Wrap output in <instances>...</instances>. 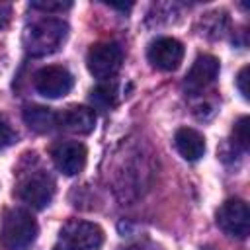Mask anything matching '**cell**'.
<instances>
[{"label":"cell","mask_w":250,"mask_h":250,"mask_svg":"<svg viewBox=\"0 0 250 250\" xmlns=\"http://www.w3.org/2000/svg\"><path fill=\"white\" fill-rule=\"evenodd\" d=\"M68 25L59 18H43L23 31V47L31 57H47L57 53L66 41Z\"/></svg>","instance_id":"obj_1"},{"label":"cell","mask_w":250,"mask_h":250,"mask_svg":"<svg viewBox=\"0 0 250 250\" xmlns=\"http://www.w3.org/2000/svg\"><path fill=\"white\" fill-rule=\"evenodd\" d=\"M37 236V223L25 209L6 211L0 227V240L8 250H25Z\"/></svg>","instance_id":"obj_2"},{"label":"cell","mask_w":250,"mask_h":250,"mask_svg":"<svg viewBox=\"0 0 250 250\" xmlns=\"http://www.w3.org/2000/svg\"><path fill=\"white\" fill-rule=\"evenodd\" d=\"M104 244V230L90 221L72 219L62 225L53 250H100Z\"/></svg>","instance_id":"obj_3"},{"label":"cell","mask_w":250,"mask_h":250,"mask_svg":"<svg viewBox=\"0 0 250 250\" xmlns=\"http://www.w3.org/2000/svg\"><path fill=\"white\" fill-rule=\"evenodd\" d=\"M123 62V51L119 43L115 41H105V43H96L90 47L86 55V66L92 76L100 80H107L117 74Z\"/></svg>","instance_id":"obj_4"},{"label":"cell","mask_w":250,"mask_h":250,"mask_svg":"<svg viewBox=\"0 0 250 250\" xmlns=\"http://www.w3.org/2000/svg\"><path fill=\"white\" fill-rule=\"evenodd\" d=\"M219 229L234 238H246L250 232V211L242 199H227L217 211Z\"/></svg>","instance_id":"obj_5"},{"label":"cell","mask_w":250,"mask_h":250,"mask_svg":"<svg viewBox=\"0 0 250 250\" xmlns=\"http://www.w3.org/2000/svg\"><path fill=\"white\" fill-rule=\"evenodd\" d=\"M72 84H74V78L72 74L64 68V66H59V64H49V66H43L35 72L33 76V86L35 90L45 96V98H61V96H66L70 90H72Z\"/></svg>","instance_id":"obj_6"},{"label":"cell","mask_w":250,"mask_h":250,"mask_svg":"<svg viewBox=\"0 0 250 250\" xmlns=\"http://www.w3.org/2000/svg\"><path fill=\"white\" fill-rule=\"evenodd\" d=\"M18 195L23 203H27L33 209H45L53 195H55V182L51 180V176L37 172L31 174L29 178H25L18 189Z\"/></svg>","instance_id":"obj_7"},{"label":"cell","mask_w":250,"mask_h":250,"mask_svg":"<svg viewBox=\"0 0 250 250\" xmlns=\"http://www.w3.org/2000/svg\"><path fill=\"white\" fill-rule=\"evenodd\" d=\"M148 62L164 72H172L182 64L184 59V45L174 37H160L150 43L148 47Z\"/></svg>","instance_id":"obj_8"},{"label":"cell","mask_w":250,"mask_h":250,"mask_svg":"<svg viewBox=\"0 0 250 250\" xmlns=\"http://www.w3.org/2000/svg\"><path fill=\"white\" fill-rule=\"evenodd\" d=\"M51 156L59 172H62L64 176H76L86 166L88 150L78 141H64L53 148Z\"/></svg>","instance_id":"obj_9"},{"label":"cell","mask_w":250,"mask_h":250,"mask_svg":"<svg viewBox=\"0 0 250 250\" xmlns=\"http://www.w3.org/2000/svg\"><path fill=\"white\" fill-rule=\"evenodd\" d=\"M217 74H219V61H217V57H213V55H199L193 61L191 68L188 70L184 86H186L188 92L195 94V92L207 88L217 78Z\"/></svg>","instance_id":"obj_10"},{"label":"cell","mask_w":250,"mask_h":250,"mask_svg":"<svg viewBox=\"0 0 250 250\" xmlns=\"http://www.w3.org/2000/svg\"><path fill=\"white\" fill-rule=\"evenodd\" d=\"M59 125L70 133L88 135L96 127V113L86 105H70L59 113Z\"/></svg>","instance_id":"obj_11"},{"label":"cell","mask_w":250,"mask_h":250,"mask_svg":"<svg viewBox=\"0 0 250 250\" xmlns=\"http://www.w3.org/2000/svg\"><path fill=\"white\" fill-rule=\"evenodd\" d=\"M174 146L182 154V158L195 162L205 154V139L199 131L191 127H182L174 135Z\"/></svg>","instance_id":"obj_12"},{"label":"cell","mask_w":250,"mask_h":250,"mask_svg":"<svg viewBox=\"0 0 250 250\" xmlns=\"http://www.w3.org/2000/svg\"><path fill=\"white\" fill-rule=\"evenodd\" d=\"M23 121L37 133H49L59 125V113L45 105H27L23 109Z\"/></svg>","instance_id":"obj_13"},{"label":"cell","mask_w":250,"mask_h":250,"mask_svg":"<svg viewBox=\"0 0 250 250\" xmlns=\"http://www.w3.org/2000/svg\"><path fill=\"white\" fill-rule=\"evenodd\" d=\"M232 139H234L232 143H234L238 148H242V150L248 148V145H250V137H248V117H246V115L240 117V119L234 123Z\"/></svg>","instance_id":"obj_14"},{"label":"cell","mask_w":250,"mask_h":250,"mask_svg":"<svg viewBox=\"0 0 250 250\" xmlns=\"http://www.w3.org/2000/svg\"><path fill=\"white\" fill-rule=\"evenodd\" d=\"M16 141H18V133L12 129V125L6 121V117L0 115V150L8 148Z\"/></svg>","instance_id":"obj_15"},{"label":"cell","mask_w":250,"mask_h":250,"mask_svg":"<svg viewBox=\"0 0 250 250\" xmlns=\"http://www.w3.org/2000/svg\"><path fill=\"white\" fill-rule=\"evenodd\" d=\"M92 102L100 107H107L113 104V88L111 86H98L92 90Z\"/></svg>","instance_id":"obj_16"},{"label":"cell","mask_w":250,"mask_h":250,"mask_svg":"<svg viewBox=\"0 0 250 250\" xmlns=\"http://www.w3.org/2000/svg\"><path fill=\"white\" fill-rule=\"evenodd\" d=\"M72 4L70 2H31V8L35 10H41V12H62V10H68Z\"/></svg>","instance_id":"obj_17"},{"label":"cell","mask_w":250,"mask_h":250,"mask_svg":"<svg viewBox=\"0 0 250 250\" xmlns=\"http://www.w3.org/2000/svg\"><path fill=\"white\" fill-rule=\"evenodd\" d=\"M248 74H250V66L246 64V66H242L240 68V72H238V76H236V88H238V92H240V96L244 98V100H248L250 98V90H248Z\"/></svg>","instance_id":"obj_18"},{"label":"cell","mask_w":250,"mask_h":250,"mask_svg":"<svg viewBox=\"0 0 250 250\" xmlns=\"http://www.w3.org/2000/svg\"><path fill=\"white\" fill-rule=\"evenodd\" d=\"M10 16H12V6L6 4V2H0V29L8 25Z\"/></svg>","instance_id":"obj_19"},{"label":"cell","mask_w":250,"mask_h":250,"mask_svg":"<svg viewBox=\"0 0 250 250\" xmlns=\"http://www.w3.org/2000/svg\"><path fill=\"white\" fill-rule=\"evenodd\" d=\"M123 250H146V248H143V246H139V244H133V246H127V248H123Z\"/></svg>","instance_id":"obj_20"}]
</instances>
